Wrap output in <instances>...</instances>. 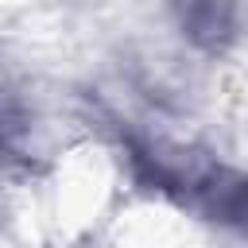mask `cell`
Instances as JSON below:
<instances>
[{
  "label": "cell",
  "instance_id": "obj_2",
  "mask_svg": "<svg viewBox=\"0 0 248 248\" xmlns=\"http://www.w3.org/2000/svg\"><path fill=\"white\" fill-rule=\"evenodd\" d=\"M170 19L190 46L221 54L240 39L244 8L240 0H170Z\"/></svg>",
  "mask_w": 248,
  "mask_h": 248
},
{
  "label": "cell",
  "instance_id": "obj_1",
  "mask_svg": "<svg viewBox=\"0 0 248 248\" xmlns=\"http://www.w3.org/2000/svg\"><path fill=\"white\" fill-rule=\"evenodd\" d=\"M124 159L132 167V178L143 190H155L205 221H217L232 232L248 236V174L236 167H225L217 159H194L186 151H167L159 143L124 140Z\"/></svg>",
  "mask_w": 248,
  "mask_h": 248
}]
</instances>
